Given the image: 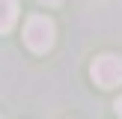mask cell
I'll use <instances>...</instances> for the list:
<instances>
[{
  "label": "cell",
  "instance_id": "277c9868",
  "mask_svg": "<svg viewBox=\"0 0 122 119\" xmlns=\"http://www.w3.org/2000/svg\"><path fill=\"white\" fill-rule=\"evenodd\" d=\"M113 107H116V113H119V116H122V95H119V98H116V104H113Z\"/></svg>",
  "mask_w": 122,
  "mask_h": 119
},
{
  "label": "cell",
  "instance_id": "5b68a950",
  "mask_svg": "<svg viewBox=\"0 0 122 119\" xmlns=\"http://www.w3.org/2000/svg\"><path fill=\"white\" fill-rule=\"evenodd\" d=\"M42 3H48V6H57V3H63V0H42Z\"/></svg>",
  "mask_w": 122,
  "mask_h": 119
},
{
  "label": "cell",
  "instance_id": "6da1fadb",
  "mask_svg": "<svg viewBox=\"0 0 122 119\" xmlns=\"http://www.w3.org/2000/svg\"><path fill=\"white\" fill-rule=\"evenodd\" d=\"M89 74H92V80L98 83L101 89H113V86L122 83V60L113 57V54H101V57L92 60Z\"/></svg>",
  "mask_w": 122,
  "mask_h": 119
},
{
  "label": "cell",
  "instance_id": "7a4b0ae2",
  "mask_svg": "<svg viewBox=\"0 0 122 119\" xmlns=\"http://www.w3.org/2000/svg\"><path fill=\"white\" fill-rule=\"evenodd\" d=\"M24 42H27L30 51L45 54L54 45V21L51 18H42V15H33L27 21V27H24Z\"/></svg>",
  "mask_w": 122,
  "mask_h": 119
},
{
  "label": "cell",
  "instance_id": "3957f363",
  "mask_svg": "<svg viewBox=\"0 0 122 119\" xmlns=\"http://www.w3.org/2000/svg\"><path fill=\"white\" fill-rule=\"evenodd\" d=\"M18 21V0H0V33L12 30Z\"/></svg>",
  "mask_w": 122,
  "mask_h": 119
}]
</instances>
